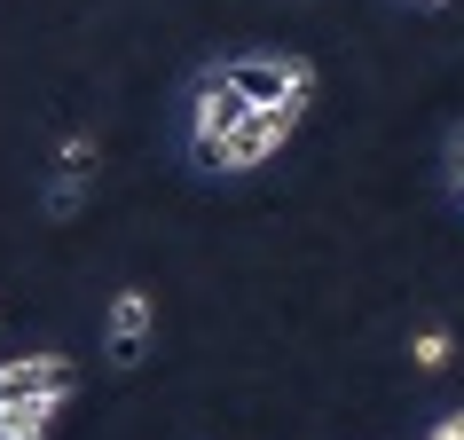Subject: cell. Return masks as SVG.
<instances>
[{"instance_id":"cell-1","label":"cell","mask_w":464,"mask_h":440,"mask_svg":"<svg viewBox=\"0 0 464 440\" xmlns=\"http://www.w3.org/2000/svg\"><path fill=\"white\" fill-rule=\"evenodd\" d=\"M299 110H307V102H252V119L213 149V173H252V166H268L276 149L299 134Z\"/></svg>"},{"instance_id":"cell-2","label":"cell","mask_w":464,"mask_h":440,"mask_svg":"<svg viewBox=\"0 0 464 440\" xmlns=\"http://www.w3.org/2000/svg\"><path fill=\"white\" fill-rule=\"evenodd\" d=\"M228 87H245L252 102H307L315 95V63L307 55H228V63H213Z\"/></svg>"},{"instance_id":"cell-3","label":"cell","mask_w":464,"mask_h":440,"mask_svg":"<svg viewBox=\"0 0 464 440\" xmlns=\"http://www.w3.org/2000/svg\"><path fill=\"white\" fill-rule=\"evenodd\" d=\"M245 119H252V95H245V87H228L220 72L197 79V110H189V149H197V166H213V149L228 142Z\"/></svg>"},{"instance_id":"cell-4","label":"cell","mask_w":464,"mask_h":440,"mask_svg":"<svg viewBox=\"0 0 464 440\" xmlns=\"http://www.w3.org/2000/svg\"><path fill=\"white\" fill-rule=\"evenodd\" d=\"M72 393H79L72 354H8L0 362V409L8 401H72Z\"/></svg>"},{"instance_id":"cell-5","label":"cell","mask_w":464,"mask_h":440,"mask_svg":"<svg viewBox=\"0 0 464 440\" xmlns=\"http://www.w3.org/2000/svg\"><path fill=\"white\" fill-rule=\"evenodd\" d=\"M142 346H150V292H119L111 299V362L134 369Z\"/></svg>"},{"instance_id":"cell-6","label":"cell","mask_w":464,"mask_h":440,"mask_svg":"<svg viewBox=\"0 0 464 440\" xmlns=\"http://www.w3.org/2000/svg\"><path fill=\"white\" fill-rule=\"evenodd\" d=\"M55 416H63V401H8L0 409V440H48Z\"/></svg>"},{"instance_id":"cell-7","label":"cell","mask_w":464,"mask_h":440,"mask_svg":"<svg viewBox=\"0 0 464 440\" xmlns=\"http://www.w3.org/2000/svg\"><path fill=\"white\" fill-rule=\"evenodd\" d=\"M449 354H457L449 330H417V339H410V362H417V369H449Z\"/></svg>"},{"instance_id":"cell-8","label":"cell","mask_w":464,"mask_h":440,"mask_svg":"<svg viewBox=\"0 0 464 440\" xmlns=\"http://www.w3.org/2000/svg\"><path fill=\"white\" fill-rule=\"evenodd\" d=\"M55 166L87 181V173H95V142H87V134H63V149H55Z\"/></svg>"},{"instance_id":"cell-9","label":"cell","mask_w":464,"mask_h":440,"mask_svg":"<svg viewBox=\"0 0 464 440\" xmlns=\"http://www.w3.org/2000/svg\"><path fill=\"white\" fill-rule=\"evenodd\" d=\"M79 189H87V181H79V173H63V181L48 189V213H55V220H63V213H79Z\"/></svg>"},{"instance_id":"cell-10","label":"cell","mask_w":464,"mask_h":440,"mask_svg":"<svg viewBox=\"0 0 464 440\" xmlns=\"http://www.w3.org/2000/svg\"><path fill=\"white\" fill-rule=\"evenodd\" d=\"M425 440H464V409H449V416H440V425H433Z\"/></svg>"},{"instance_id":"cell-11","label":"cell","mask_w":464,"mask_h":440,"mask_svg":"<svg viewBox=\"0 0 464 440\" xmlns=\"http://www.w3.org/2000/svg\"><path fill=\"white\" fill-rule=\"evenodd\" d=\"M457 189H464V134H457Z\"/></svg>"},{"instance_id":"cell-12","label":"cell","mask_w":464,"mask_h":440,"mask_svg":"<svg viewBox=\"0 0 464 440\" xmlns=\"http://www.w3.org/2000/svg\"><path fill=\"white\" fill-rule=\"evenodd\" d=\"M417 8H449V0H417Z\"/></svg>"}]
</instances>
